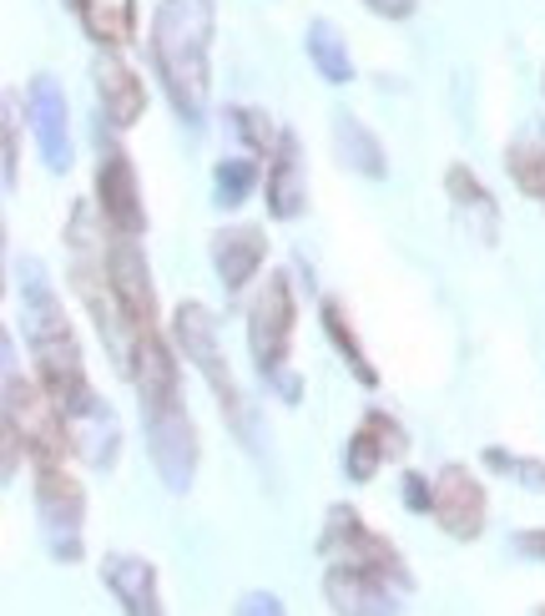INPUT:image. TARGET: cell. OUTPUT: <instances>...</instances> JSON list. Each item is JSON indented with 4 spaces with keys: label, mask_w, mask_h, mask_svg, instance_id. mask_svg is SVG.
Listing matches in <instances>:
<instances>
[{
    "label": "cell",
    "mask_w": 545,
    "mask_h": 616,
    "mask_svg": "<svg viewBox=\"0 0 545 616\" xmlns=\"http://www.w3.org/2000/svg\"><path fill=\"white\" fill-rule=\"evenodd\" d=\"M131 385L142 399V425L152 445V465L172 496H187L197 475V425L177 389V364L167 344L152 334H137V359H131Z\"/></svg>",
    "instance_id": "1"
},
{
    "label": "cell",
    "mask_w": 545,
    "mask_h": 616,
    "mask_svg": "<svg viewBox=\"0 0 545 616\" xmlns=\"http://www.w3.org/2000/svg\"><path fill=\"white\" fill-rule=\"evenodd\" d=\"M212 26H218V6L212 0H162L152 16V61L162 77L167 97H172L177 117L187 127H202L208 111V56H212Z\"/></svg>",
    "instance_id": "2"
},
{
    "label": "cell",
    "mask_w": 545,
    "mask_h": 616,
    "mask_svg": "<svg viewBox=\"0 0 545 616\" xmlns=\"http://www.w3.org/2000/svg\"><path fill=\"white\" fill-rule=\"evenodd\" d=\"M172 339H177V349L187 354V364H197V375L212 385V395H218L222 415L232 419V429H238L242 440H252V425H248V409H242L238 379H232L228 359H222V349H218V314H212L208 304H197V298L177 304V314H172Z\"/></svg>",
    "instance_id": "3"
},
{
    "label": "cell",
    "mask_w": 545,
    "mask_h": 616,
    "mask_svg": "<svg viewBox=\"0 0 545 616\" xmlns=\"http://www.w3.org/2000/svg\"><path fill=\"white\" fill-rule=\"evenodd\" d=\"M0 354H6V415L16 419V429H21L31 460H66V455H71V425H66L61 405L41 389V379H36V385H31V379H21L11 334H6Z\"/></svg>",
    "instance_id": "4"
},
{
    "label": "cell",
    "mask_w": 545,
    "mask_h": 616,
    "mask_svg": "<svg viewBox=\"0 0 545 616\" xmlns=\"http://www.w3.org/2000/svg\"><path fill=\"white\" fill-rule=\"evenodd\" d=\"M36 516H41L46 550L56 562H81V530H87V496L66 475V460H36Z\"/></svg>",
    "instance_id": "5"
},
{
    "label": "cell",
    "mask_w": 545,
    "mask_h": 616,
    "mask_svg": "<svg viewBox=\"0 0 545 616\" xmlns=\"http://www.w3.org/2000/svg\"><path fill=\"white\" fill-rule=\"evenodd\" d=\"M294 324H298V308H294V284L284 274H268V284L258 288V298L248 304V349L258 375L272 379L288 369V349H294Z\"/></svg>",
    "instance_id": "6"
},
{
    "label": "cell",
    "mask_w": 545,
    "mask_h": 616,
    "mask_svg": "<svg viewBox=\"0 0 545 616\" xmlns=\"http://www.w3.org/2000/svg\"><path fill=\"white\" fill-rule=\"evenodd\" d=\"M318 550H324L328 562L379 572V576H389L399 592H409V572H404V556L379 536V530L364 526V516H359L354 506H334V510H328L324 536H318Z\"/></svg>",
    "instance_id": "7"
},
{
    "label": "cell",
    "mask_w": 545,
    "mask_h": 616,
    "mask_svg": "<svg viewBox=\"0 0 545 616\" xmlns=\"http://www.w3.org/2000/svg\"><path fill=\"white\" fill-rule=\"evenodd\" d=\"M97 208L107 218V228L121 232V238H142L147 232L137 167H131V157L121 147H107V137H101V162H97Z\"/></svg>",
    "instance_id": "8"
},
{
    "label": "cell",
    "mask_w": 545,
    "mask_h": 616,
    "mask_svg": "<svg viewBox=\"0 0 545 616\" xmlns=\"http://www.w3.org/2000/svg\"><path fill=\"white\" fill-rule=\"evenodd\" d=\"M107 268H111V288H117L121 308L137 334L157 329V294H152V268H147V254L137 248V238H121L111 232L107 242Z\"/></svg>",
    "instance_id": "9"
},
{
    "label": "cell",
    "mask_w": 545,
    "mask_h": 616,
    "mask_svg": "<svg viewBox=\"0 0 545 616\" xmlns=\"http://www.w3.org/2000/svg\"><path fill=\"white\" fill-rule=\"evenodd\" d=\"M324 596L334 616H399V586L379 572H364V566L328 562Z\"/></svg>",
    "instance_id": "10"
},
{
    "label": "cell",
    "mask_w": 545,
    "mask_h": 616,
    "mask_svg": "<svg viewBox=\"0 0 545 616\" xmlns=\"http://www.w3.org/2000/svg\"><path fill=\"white\" fill-rule=\"evenodd\" d=\"M26 117H31L41 162L51 167V172H66V167H71V107H66V91L56 87L51 77H31Z\"/></svg>",
    "instance_id": "11"
},
{
    "label": "cell",
    "mask_w": 545,
    "mask_h": 616,
    "mask_svg": "<svg viewBox=\"0 0 545 616\" xmlns=\"http://www.w3.org/2000/svg\"><path fill=\"white\" fill-rule=\"evenodd\" d=\"M485 485L465 470V465H445L435 475V520L455 540H475L485 530Z\"/></svg>",
    "instance_id": "12"
},
{
    "label": "cell",
    "mask_w": 545,
    "mask_h": 616,
    "mask_svg": "<svg viewBox=\"0 0 545 616\" xmlns=\"http://www.w3.org/2000/svg\"><path fill=\"white\" fill-rule=\"evenodd\" d=\"M91 81H97V101H101V111H107L111 127H131V121H142L147 87L117 51H101L97 61H91Z\"/></svg>",
    "instance_id": "13"
},
{
    "label": "cell",
    "mask_w": 545,
    "mask_h": 616,
    "mask_svg": "<svg viewBox=\"0 0 545 616\" xmlns=\"http://www.w3.org/2000/svg\"><path fill=\"white\" fill-rule=\"evenodd\" d=\"M445 192H449V208H455L459 228L469 232V242H501V208H495L490 188H485L480 177L469 172V167H449L445 172Z\"/></svg>",
    "instance_id": "14"
},
{
    "label": "cell",
    "mask_w": 545,
    "mask_h": 616,
    "mask_svg": "<svg viewBox=\"0 0 545 616\" xmlns=\"http://www.w3.org/2000/svg\"><path fill=\"white\" fill-rule=\"evenodd\" d=\"M262 258H268V238H262V228H222L212 232V268H218V284L228 288V294H242V288L258 278Z\"/></svg>",
    "instance_id": "15"
},
{
    "label": "cell",
    "mask_w": 545,
    "mask_h": 616,
    "mask_svg": "<svg viewBox=\"0 0 545 616\" xmlns=\"http://www.w3.org/2000/svg\"><path fill=\"white\" fill-rule=\"evenodd\" d=\"M101 582L111 586V596L121 602L127 616H162L157 602V566L147 556H127V550H111L101 562Z\"/></svg>",
    "instance_id": "16"
},
{
    "label": "cell",
    "mask_w": 545,
    "mask_h": 616,
    "mask_svg": "<svg viewBox=\"0 0 545 616\" xmlns=\"http://www.w3.org/2000/svg\"><path fill=\"white\" fill-rule=\"evenodd\" d=\"M308 202V177H304V152H298V137L284 132L278 137V152L268 157V218L294 222Z\"/></svg>",
    "instance_id": "17"
},
{
    "label": "cell",
    "mask_w": 545,
    "mask_h": 616,
    "mask_svg": "<svg viewBox=\"0 0 545 616\" xmlns=\"http://www.w3.org/2000/svg\"><path fill=\"white\" fill-rule=\"evenodd\" d=\"M66 425H71V450H77L91 470H111V465H117V455H121V425H117V409H111V405L91 399V405L77 409Z\"/></svg>",
    "instance_id": "18"
},
{
    "label": "cell",
    "mask_w": 545,
    "mask_h": 616,
    "mask_svg": "<svg viewBox=\"0 0 545 616\" xmlns=\"http://www.w3.org/2000/svg\"><path fill=\"white\" fill-rule=\"evenodd\" d=\"M334 147L338 157H344V167L359 177H369V182H379V177H389V157H384L379 137L364 127L354 111H338L334 117Z\"/></svg>",
    "instance_id": "19"
},
{
    "label": "cell",
    "mask_w": 545,
    "mask_h": 616,
    "mask_svg": "<svg viewBox=\"0 0 545 616\" xmlns=\"http://www.w3.org/2000/svg\"><path fill=\"white\" fill-rule=\"evenodd\" d=\"M505 172L511 182L545 208V127H521L505 147Z\"/></svg>",
    "instance_id": "20"
},
{
    "label": "cell",
    "mask_w": 545,
    "mask_h": 616,
    "mask_svg": "<svg viewBox=\"0 0 545 616\" xmlns=\"http://www.w3.org/2000/svg\"><path fill=\"white\" fill-rule=\"evenodd\" d=\"M81 26L101 51H121V46L137 41V0H87Z\"/></svg>",
    "instance_id": "21"
},
{
    "label": "cell",
    "mask_w": 545,
    "mask_h": 616,
    "mask_svg": "<svg viewBox=\"0 0 545 616\" xmlns=\"http://www.w3.org/2000/svg\"><path fill=\"white\" fill-rule=\"evenodd\" d=\"M304 46H308V61L318 67V77H324L328 87H349V81H354V56H349V41L338 36L334 21L308 26Z\"/></svg>",
    "instance_id": "22"
},
{
    "label": "cell",
    "mask_w": 545,
    "mask_h": 616,
    "mask_svg": "<svg viewBox=\"0 0 545 616\" xmlns=\"http://www.w3.org/2000/svg\"><path fill=\"white\" fill-rule=\"evenodd\" d=\"M324 334H328V344L338 349V359L354 369V379H359L364 389H374L379 385V369L369 364V354H364V344L354 339V329H349V319H344V304H334V298H324Z\"/></svg>",
    "instance_id": "23"
},
{
    "label": "cell",
    "mask_w": 545,
    "mask_h": 616,
    "mask_svg": "<svg viewBox=\"0 0 545 616\" xmlns=\"http://www.w3.org/2000/svg\"><path fill=\"white\" fill-rule=\"evenodd\" d=\"M212 188H218V208H242L248 192L258 188V162L252 157H222L218 172H212Z\"/></svg>",
    "instance_id": "24"
},
{
    "label": "cell",
    "mask_w": 545,
    "mask_h": 616,
    "mask_svg": "<svg viewBox=\"0 0 545 616\" xmlns=\"http://www.w3.org/2000/svg\"><path fill=\"white\" fill-rule=\"evenodd\" d=\"M389 460V455H384V445L374 440V429H354L349 435V445H344V470H349V480H374V475H379V465Z\"/></svg>",
    "instance_id": "25"
},
{
    "label": "cell",
    "mask_w": 545,
    "mask_h": 616,
    "mask_svg": "<svg viewBox=\"0 0 545 616\" xmlns=\"http://www.w3.org/2000/svg\"><path fill=\"white\" fill-rule=\"evenodd\" d=\"M228 121H232V132L248 142L252 157H272V152H278V137H284V132H272V121L262 117L258 107H232Z\"/></svg>",
    "instance_id": "26"
},
{
    "label": "cell",
    "mask_w": 545,
    "mask_h": 616,
    "mask_svg": "<svg viewBox=\"0 0 545 616\" xmlns=\"http://www.w3.org/2000/svg\"><path fill=\"white\" fill-rule=\"evenodd\" d=\"M485 465L501 475H515L525 490H545V465L541 460H521V455H505V450H485Z\"/></svg>",
    "instance_id": "27"
},
{
    "label": "cell",
    "mask_w": 545,
    "mask_h": 616,
    "mask_svg": "<svg viewBox=\"0 0 545 616\" xmlns=\"http://www.w3.org/2000/svg\"><path fill=\"white\" fill-rule=\"evenodd\" d=\"M364 429H374V440L384 445V455H389V460H399V455L409 450V440H404L399 419H389L384 409H369V415H364Z\"/></svg>",
    "instance_id": "28"
},
{
    "label": "cell",
    "mask_w": 545,
    "mask_h": 616,
    "mask_svg": "<svg viewBox=\"0 0 545 616\" xmlns=\"http://www.w3.org/2000/svg\"><path fill=\"white\" fill-rule=\"evenodd\" d=\"M399 500L415 510V516H429V510H435V480H425V475L409 470L399 480Z\"/></svg>",
    "instance_id": "29"
},
{
    "label": "cell",
    "mask_w": 545,
    "mask_h": 616,
    "mask_svg": "<svg viewBox=\"0 0 545 616\" xmlns=\"http://www.w3.org/2000/svg\"><path fill=\"white\" fill-rule=\"evenodd\" d=\"M16 167H21V137H16V97H6V192H16Z\"/></svg>",
    "instance_id": "30"
},
{
    "label": "cell",
    "mask_w": 545,
    "mask_h": 616,
    "mask_svg": "<svg viewBox=\"0 0 545 616\" xmlns=\"http://www.w3.org/2000/svg\"><path fill=\"white\" fill-rule=\"evenodd\" d=\"M232 616H288V612L272 592H248L238 606H232Z\"/></svg>",
    "instance_id": "31"
},
{
    "label": "cell",
    "mask_w": 545,
    "mask_h": 616,
    "mask_svg": "<svg viewBox=\"0 0 545 616\" xmlns=\"http://www.w3.org/2000/svg\"><path fill=\"white\" fill-rule=\"evenodd\" d=\"M374 16H389V21H409L415 16V0H364Z\"/></svg>",
    "instance_id": "32"
},
{
    "label": "cell",
    "mask_w": 545,
    "mask_h": 616,
    "mask_svg": "<svg viewBox=\"0 0 545 616\" xmlns=\"http://www.w3.org/2000/svg\"><path fill=\"white\" fill-rule=\"evenodd\" d=\"M515 550H521V556H545V530H521Z\"/></svg>",
    "instance_id": "33"
},
{
    "label": "cell",
    "mask_w": 545,
    "mask_h": 616,
    "mask_svg": "<svg viewBox=\"0 0 545 616\" xmlns=\"http://www.w3.org/2000/svg\"><path fill=\"white\" fill-rule=\"evenodd\" d=\"M66 6H71V11H81V6H87V0H66Z\"/></svg>",
    "instance_id": "34"
},
{
    "label": "cell",
    "mask_w": 545,
    "mask_h": 616,
    "mask_svg": "<svg viewBox=\"0 0 545 616\" xmlns=\"http://www.w3.org/2000/svg\"><path fill=\"white\" fill-rule=\"evenodd\" d=\"M541 616H545V606H541Z\"/></svg>",
    "instance_id": "35"
}]
</instances>
